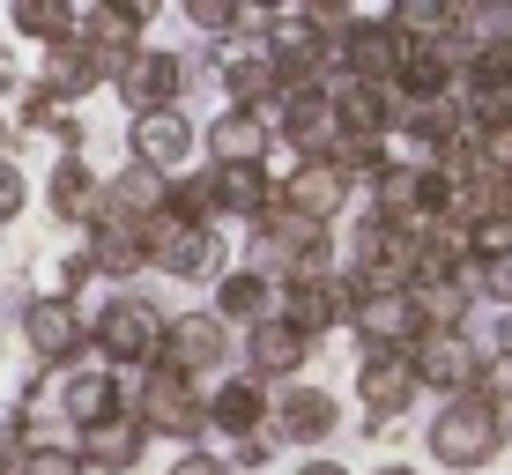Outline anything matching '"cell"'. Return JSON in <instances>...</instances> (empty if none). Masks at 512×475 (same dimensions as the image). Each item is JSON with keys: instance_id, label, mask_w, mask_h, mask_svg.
<instances>
[{"instance_id": "6da1fadb", "label": "cell", "mask_w": 512, "mask_h": 475, "mask_svg": "<svg viewBox=\"0 0 512 475\" xmlns=\"http://www.w3.org/2000/svg\"><path fill=\"white\" fill-rule=\"evenodd\" d=\"M498 438H505V424H498V409H490L483 394L453 401V409L431 424V446H438V461H461V468L490 461V453H498Z\"/></svg>"}, {"instance_id": "7a4b0ae2", "label": "cell", "mask_w": 512, "mask_h": 475, "mask_svg": "<svg viewBox=\"0 0 512 475\" xmlns=\"http://www.w3.org/2000/svg\"><path fill=\"white\" fill-rule=\"evenodd\" d=\"M97 349L119 364H149L156 349H164V327H156V312L141 305V297H112L97 320Z\"/></svg>"}, {"instance_id": "3957f363", "label": "cell", "mask_w": 512, "mask_h": 475, "mask_svg": "<svg viewBox=\"0 0 512 475\" xmlns=\"http://www.w3.org/2000/svg\"><path fill=\"white\" fill-rule=\"evenodd\" d=\"M119 90H127V104L141 119L171 112V97H179V60H171V52H127V60H119Z\"/></svg>"}, {"instance_id": "277c9868", "label": "cell", "mask_w": 512, "mask_h": 475, "mask_svg": "<svg viewBox=\"0 0 512 475\" xmlns=\"http://www.w3.org/2000/svg\"><path fill=\"white\" fill-rule=\"evenodd\" d=\"M342 60H349V82H379V75H394V67L409 60V45H401L386 23H349L342 30Z\"/></svg>"}, {"instance_id": "5b68a950", "label": "cell", "mask_w": 512, "mask_h": 475, "mask_svg": "<svg viewBox=\"0 0 512 475\" xmlns=\"http://www.w3.org/2000/svg\"><path fill=\"white\" fill-rule=\"evenodd\" d=\"M23 334H30V349H38L45 364H60V357H75V349H82V320H75L67 297H38V305L23 312Z\"/></svg>"}, {"instance_id": "8992f818", "label": "cell", "mask_w": 512, "mask_h": 475, "mask_svg": "<svg viewBox=\"0 0 512 475\" xmlns=\"http://www.w3.org/2000/svg\"><path fill=\"white\" fill-rule=\"evenodd\" d=\"M164 357H171V372H201V364H216L223 357V320H216V312H186V320H171L164 327Z\"/></svg>"}, {"instance_id": "52a82bcc", "label": "cell", "mask_w": 512, "mask_h": 475, "mask_svg": "<svg viewBox=\"0 0 512 475\" xmlns=\"http://www.w3.org/2000/svg\"><path fill=\"white\" fill-rule=\"evenodd\" d=\"M149 260H164L171 275H201L208 268V231H201V223L149 216Z\"/></svg>"}, {"instance_id": "ba28073f", "label": "cell", "mask_w": 512, "mask_h": 475, "mask_svg": "<svg viewBox=\"0 0 512 475\" xmlns=\"http://www.w3.org/2000/svg\"><path fill=\"white\" fill-rule=\"evenodd\" d=\"M141 424H164V431H193L201 424L186 372H149V386H141Z\"/></svg>"}, {"instance_id": "9c48e42d", "label": "cell", "mask_w": 512, "mask_h": 475, "mask_svg": "<svg viewBox=\"0 0 512 475\" xmlns=\"http://www.w3.org/2000/svg\"><path fill=\"white\" fill-rule=\"evenodd\" d=\"M409 394H416V364L401 357V349H379V357L364 364V409L372 416H401Z\"/></svg>"}, {"instance_id": "30bf717a", "label": "cell", "mask_w": 512, "mask_h": 475, "mask_svg": "<svg viewBox=\"0 0 512 475\" xmlns=\"http://www.w3.org/2000/svg\"><path fill=\"white\" fill-rule=\"evenodd\" d=\"M104 82V60L90 45H52L45 52V97H82Z\"/></svg>"}, {"instance_id": "8fae6325", "label": "cell", "mask_w": 512, "mask_h": 475, "mask_svg": "<svg viewBox=\"0 0 512 475\" xmlns=\"http://www.w3.org/2000/svg\"><path fill=\"white\" fill-rule=\"evenodd\" d=\"M327 112H334V127H349L357 142H372V134L386 127V90L379 82H342V90L327 97Z\"/></svg>"}, {"instance_id": "7c38bea8", "label": "cell", "mask_w": 512, "mask_h": 475, "mask_svg": "<svg viewBox=\"0 0 512 475\" xmlns=\"http://www.w3.org/2000/svg\"><path fill=\"white\" fill-rule=\"evenodd\" d=\"M416 379H438V386H461V379H475V349L461 342V334L431 327V334H423V349H416Z\"/></svg>"}, {"instance_id": "4fadbf2b", "label": "cell", "mask_w": 512, "mask_h": 475, "mask_svg": "<svg viewBox=\"0 0 512 475\" xmlns=\"http://www.w3.org/2000/svg\"><path fill=\"white\" fill-rule=\"evenodd\" d=\"M342 193H349V179H342L334 164H320V156H312V164L290 179V208L320 223V216H334V208H342Z\"/></svg>"}, {"instance_id": "5bb4252c", "label": "cell", "mask_w": 512, "mask_h": 475, "mask_svg": "<svg viewBox=\"0 0 512 475\" xmlns=\"http://www.w3.org/2000/svg\"><path fill=\"white\" fill-rule=\"evenodd\" d=\"M349 312H357V327L372 334V342H401V334L416 327V297H409V290H379V297H357Z\"/></svg>"}, {"instance_id": "9a60e30c", "label": "cell", "mask_w": 512, "mask_h": 475, "mask_svg": "<svg viewBox=\"0 0 512 475\" xmlns=\"http://www.w3.org/2000/svg\"><path fill=\"white\" fill-rule=\"evenodd\" d=\"M186 142H193V134H186V119H179V112H149V119L134 127V156H141V171H156V164H179V156H186Z\"/></svg>"}, {"instance_id": "2e32d148", "label": "cell", "mask_w": 512, "mask_h": 475, "mask_svg": "<svg viewBox=\"0 0 512 475\" xmlns=\"http://www.w3.org/2000/svg\"><path fill=\"white\" fill-rule=\"evenodd\" d=\"M275 424H282V438H297V446H320V438L334 431V401L327 394H282V409H275Z\"/></svg>"}, {"instance_id": "e0dca14e", "label": "cell", "mask_w": 512, "mask_h": 475, "mask_svg": "<svg viewBox=\"0 0 512 475\" xmlns=\"http://www.w3.org/2000/svg\"><path fill=\"white\" fill-rule=\"evenodd\" d=\"M60 409L75 416L82 431H97V424H112V409H119V394H112V379L104 372H75L60 386Z\"/></svg>"}, {"instance_id": "ac0fdd59", "label": "cell", "mask_w": 512, "mask_h": 475, "mask_svg": "<svg viewBox=\"0 0 512 475\" xmlns=\"http://www.w3.org/2000/svg\"><path fill=\"white\" fill-rule=\"evenodd\" d=\"M82 461H97V468H134V461H141V424H134V416H112V424L82 431Z\"/></svg>"}, {"instance_id": "d6986e66", "label": "cell", "mask_w": 512, "mask_h": 475, "mask_svg": "<svg viewBox=\"0 0 512 475\" xmlns=\"http://www.w3.org/2000/svg\"><path fill=\"white\" fill-rule=\"evenodd\" d=\"M253 364L260 372H297V364H305V334L290 320H260L253 327Z\"/></svg>"}, {"instance_id": "ffe728a7", "label": "cell", "mask_w": 512, "mask_h": 475, "mask_svg": "<svg viewBox=\"0 0 512 475\" xmlns=\"http://www.w3.org/2000/svg\"><path fill=\"white\" fill-rule=\"evenodd\" d=\"M334 297H342V305H349V297H357V290H334V283H320V275H305V283H290V327L297 334H312V327H320V320H334Z\"/></svg>"}, {"instance_id": "44dd1931", "label": "cell", "mask_w": 512, "mask_h": 475, "mask_svg": "<svg viewBox=\"0 0 512 475\" xmlns=\"http://www.w3.org/2000/svg\"><path fill=\"white\" fill-rule=\"evenodd\" d=\"M260 149H268V127H260L253 112L216 119V156H223V171H231V164H260Z\"/></svg>"}, {"instance_id": "7402d4cb", "label": "cell", "mask_w": 512, "mask_h": 475, "mask_svg": "<svg viewBox=\"0 0 512 475\" xmlns=\"http://www.w3.org/2000/svg\"><path fill=\"white\" fill-rule=\"evenodd\" d=\"M141 260H149V245H141L127 223H104L97 245H90V268H104V275H134Z\"/></svg>"}, {"instance_id": "603a6c76", "label": "cell", "mask_w": 512, "mask_h": 475, "mask_svg": "<svg viewBox=\"0 0 512 475\" xmlns=\"http://www.w3.org/2000/svg\"><path fill=\"white\" fill-rule=\"evenodd\" d=\"M327 127H334V112H327V97H290V104H282V134H290V142L297 149H320L327 142Z\"/></svg>"}, {"instance_id": "cb8c5ba5", "label": "cell", "mask_w": 512, "mask_h": 475, "mask_svg": "<svg viewBox=\"0 0 512 475\" xmlns=\"http://www.w3.org/2000/svg\"><path fill=\"white\" fill-rule=\"evenodd\" d=\"M15 30H23V38L67 45V30H75V8H60V0H23V8H15Z\"/></svg>"}, {"instance_id": "d4e9b609", "label": "cell", "mask_w": 512, "mask_h": 475, "mask_svg": "<svg viewBox=\"0 0 512 475\" xmlns=\"http://www.w3.org/2000/svg\"><path fill=\"white\" fill-rule=\"evenodd\" d=\"M216 208H245V216H253L260 201H268V186H260V164H231V171H216Z\"/></svg>"}, {"instance_id": "484cf974", "label": "cell", "mask_w": 512, "mask_h": 475, "mask_svg": "<svg viewBox=\"0 0 512 475\" xmlns=\"http://www.w3.org/2000/svg\"><path fill=\"white\" fill-rule=\"evenodd\" d=\"M52 208H60V216H90V208H97V179L75 164V156L52 171Z\"/></svg>"}, {"instance_id": "4316f807", "label": "cell", "mask_w": 512, "mask_h": 475, "mask_svg": "<svg viewBox=\"0 0 512 475\" xmlns=\"http://www.w3.org/2000/svg\"><path fill=\"white\" fill-rule=\"evenodd\" d=\"M312 238H320V223H312V216H297V208L268 216V253H290V260H305V253H312Z\"/></svg>"}, {"instance_id": "83f0119b", "label": "cell", "mask_w": 512, "mask_h": 475, "mask_svg": "<svg viewBox=\"0 0 512 475\" xmlns=\"http://www.w3.org/2000/svg\"><path fill=\"white\" fill-rule=\"evenodd\" d=\"M208 424H223V431H253V424H260V386H223L216 409H208Z\"/></svg>"}, {"instance_id": "f1b7e54d", "label": "cell", "mask_w": 512, "mask_h": 475, "mask_svg": "<svg viewBox=\"0 0 512 475\" xmlns=\"http://www.w3.org/2000/svg\"><path fill=\"white\" fill-rule=\"evenodd\" d=\"M260 305H268V283H260V275H223V312L216 320H260Z\"/></svg>"}, {"instance_id": "f546056e", "label": "cell", "mask_w": 512, "mask_h": 475, "mask_svg": "<svg viewBox=\"0 0 512 475\" xmlns=\"http://www.w3.org/2000/svg\"><path fill=\"white\" fill-rule=\"evenodd\" d=\"M446 82H453V67L438 60V52H409V60H401V90L409 97H438Z\"/></svg>"}, {"instance_id": "4dcf8cb0", "label": "cell", "mask_w": 512, "mask_h": 475, "mask_svg": "<svg viewBox=\"0 0 512 475\" xmlns=\"http://www.w3.org/2000/svg\"><path fill=\"white\" fill-rule=\"evenodd\" d=\"M446 23H453V8H438V0H401V8H394V23H386V30H394V38H401V30L431 38V30H446Z\"/></svg>"}, {"instance_id": "1f68e13d", "label": "cell", "mask_w": 512, "mask_h": 475, "mask_svg": "<svg viewBox=\"0 0 512 475\" xmlns=\"http://www.w3.org/2000/svg\"><path fill=\"white\" fill-rule=\"evenodd\" d=\"M104 201H112V208H156V171H127Z\"/></svg>"}, {"instance_id": "d6a6232c", "label": "cell", "mask_w": 512, "mask_h": 475, "mask_svg": "<svg viewBox=\"0 0 512 475\" xmlns=\"http://www.w3.org/2000/svg\"><path fill=\"white\" fill-rule=\"evenodd\" d=\"M15 475H82L75 453H60V446H38V453H23V468Z\"/></svg>"}, {"instance_id": "836d02e7", "label": "cell", "mask_w": 512, "mask_h": 475, "mask_svg": "<svg viewBox=\"0 0 512 475\" xmlns=\"http://www.w3.org/2000/svg\"><path fill=\"white\" fill-rule=\"evenodd\" d=\"M23 201H30V186H23V171L8 164V156H0V223H15L23 216Z\"/></svg>"}, {"instance_id": "e575fe53", "label": "cell", "mask_w": 512, "mask_h": 475, "mask_svg": "<svg viewBox=\"0 0 512 475\" xmlns=\"http://www.w3.org/2000/svg\"><path fill=\"white\" fill-rule=\"evenodd\" d=\"M193 23H201V30H231L238 8H231V0H193Z\"/></svg>"}, {"instance_id": "d590c367", "label": "cell", "mask_w": 512, "mask_h": 475, "mask_svg": "<svg viewBox=\"0 0 512 475\" xmlns=\"http://www.w3.org/2000/svg\"><path fill=\"white\" fill-rule=\"evenodd\" d=\"M483 379H490V394H512V357H505V364H490Z\"/></svg>"}, {"instance_id": "8d00e7d4", "label": "cell", "mask_w": 512, "mask_h": 475, "mask_svg": "<svg viewBox=\"0 0 512 475\" xmlns=\"http://www.w3.org/2000/svg\"><path fill=\"white\" fill-rule=\"evenodd\" d=\"M171 475H223V468H216V461H201V453H186V461L171 468Z\"/></svg>"}, {"instance_id": "74e56055", "label": "cell", "mask_w": 512, "mask_h": 475, "mask_svg": "<svg viewBox=\"0 0 512 475\" xmlns=\"http://www.w3.org/2000/svg\"><path fill=\"white\" fill-rule=\"evenodd\" d=\"M297 475H342V468H334V461H312V468H297Z\"/></svg>"}, {"instance_id": "f35d334b", "label": "cell", "mask_w": 512, "mask_h": 475, "mask_svg": "<svg viewBox=\"0 0 512 475\" xmlns=\"http://www.w3.org/2000/svg\"><path fill=\"white\" fill-rule=\"evenodd\" d=\"M0 90H8V52H0Z\"/></svg>"}, {"instance_id": "ab89813d", "label": "cell", "mask_w": 512, "mask_h": 475, "mask_svg": "<svg viewBox=\"0 0 512 475\" xmlns=\"http://www.w3.org/2000/svg\"><path fill=\"white\" fill-rule=\"evenodd\" d=\"M386 475H409V468H386Z\"/></svg>"}]
</instances>
